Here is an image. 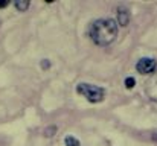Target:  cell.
Wrapping results in <instances>:
<instances>
[{"label": "cell", "mask_w": 157, "mask_h": 146, "mask_svg": "<svg viewBox=\"0 0 157 146\" xmlns=\"http://www.w3.org/2000/svg\"><path fill=\"white\" fill-rule=\"evenodd\" d=\"M117 37V23L111 18H101L92 23L90 38L98 46H108Z\"/></svg>", "instance_id": "obj_1"}, {"label": "cell", "mask_w": 157, "mask_h": 146, "mask_svg": "<svg viewBox=\"0 0 157 146\" xmlns=\"http://www.w3.org/2000/svg\"><path fill=\"white\" fill-rule=\"evenodd\" d=\"M76 92H78L79 95H82L89 102H93V103L101 102L105 97L104 88L96 87V85H92V84H86V82L78 84V85H76Z\"/></svg>", "instance_id": "obj_2"}, {"label": "cell", "mask_w": 157, "mask_h": 146, "mask_svg": "<svg viewBox=\"0 0 157 146\" xmlns=\"http://www.w3.org/2000/svg\"><path fill=\"white\" fill-rule=\"evenodd\" d=\"M156 67H157V62H156V59H153V58H142L136 64V70L139 73H144V75L154 73L156 72Z\"/></svg>", "instance_id": "obj_3"}, {"label": "cell", "mask_w": 157, "mask_h": 146, "mask_svg": "<svg viewBox=\"0 0 157 146\" xmlns=\"http://www.w3.org/2000/svg\"><path fill=\"white\" fill-rule=\"evenodd\" d=\"M147 95L151 100L157 102V72H154L151 78L147 81Z\"/></svg>", "instance_id": "obj_4"}, {"label": "cell", "mask_w": 157, "mask_h": 146, "mask_svg": "<svg viewBox=\"0 0 157 146\" xmlns=\"http://www.w3.org/2000/svg\"><path fill=\"white\" fill-rule=\"evenodd\" d=\"M117 15H119V24L127 26V23H128V12L119 9V11H117Z\"/></svg>", "instance_id": "obj_5"}, {"label": "cell", "mask_w": 157, "mask_h": 146, "mask_svg": "<svg viewBox=\"0 0 157 146\" xmlns=\"http://www.w3.org/2000/svg\"><path fill=\"white\" fill-rule=\"evenodd\" d=\"M29 5H31V3H29L28 0H20V2H15V8H17L20 12H25V11L29 8Z\"/></svg>", "instance_id": "obj_6"}, {"label": "cell", "mask_w": 157, "mask_h": 146, "mask_svg": "<svg viewBox=\"0 0 157 146\" xmlns=\"http://www.w3.org/2000/svg\"><path fill=\"white\" fill-rule=\"evenodd\" d=\"M64 143H66V146H79V142L75 137H72V136H67L64 139Z\"/></svg>", "instance_id": "obj_7"}, {"label": "cell", "mask_w": 157, "mask_h": 146, "mask_svg": "<svg viewBox=\"0 0 157 146\" xmlns=\"http://www.w3.org/2000/svg\"><path fill=\"white\" fill-rule=\"evenodd\" d=\"M134 84H136V79H134V78H131V76H130V78H127V79H125V87H127V88H133V87H134Z\"/></svg>", "instance_id": "obj_8"}, {"label": "cell", "mask_w": 157, "mask_h": 146, "mask_svg": "<svg viewBox=\"0 0 157 146\" xmlns=\"http://www.w3.org/2000/svg\"><path fill=\"white\" fill-rule=\"evenodd\" d=\"M9 5V2L8 0H3V2H0V8H5V6H8Z\"/></svg>", "instance_id": "obj_9"}, {"label": "cell", "mask_w": 157, "mask_h": 146, "mask_svg": "<svg viewBox=\"0 0 157 146\" xmlns=\"http://www.w3.org/2000/svg\"><path fill=\"white\" fill-rule=\"evenodd\" d=\"M41 67H43V69H44V67H46V69L49 67V62H48V59H44V61L41 62Z\"/></svg>", "instance_id": "obj_10"}]
</instances>
